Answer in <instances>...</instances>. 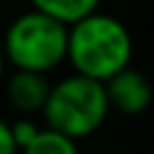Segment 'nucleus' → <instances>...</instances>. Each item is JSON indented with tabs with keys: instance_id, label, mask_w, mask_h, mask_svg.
I'll return each instance as SVG.
<instances>
[{
	"instance_id": "4",
	"label": "nucleus",
	"mask_w": 154,
	"mask_h": 154,
	"mask_svg": "<svg viewBox=\"0 0 154 154\" xmlns=\"http://www.w3.org/2000/svg\"><path fill=\"white\" fill-rule=\"evenodd\" d=\"M106 89V99H108V108L118 111L120 116L135 118L142 116L152 101H154V87L149 82V77L137 70V67H123L120 72H116L111 79L103 82Z\"/></svg>"
},
{
	"instance_id": "2",
	"label": "nucleus",
	"mask_w": 154,
	"mask_h": 154,
	"mask_svg": "<svg viewBox=\"0 0 154 154\" xmlns=\"http://www.w3.org/2000/svg\"><path fill=\"white\" fill-rule=\"evenodd\" d=\"M41 113L46 128L79 142L106 123L111 108L101 82L82 75H67L51 84Z\"/></svg>"
},
{
	"instance_id": "1",
	"label": "nucleus",
	"mask_w": 154,
	"mask_h": 154,
	"mask_svg": "<svg viewBox=\"0 0 154 154\" xmlns=\"http://www.w3.org/2000/svg\"><path fill=\"white\" fill-rule=\"evenodd\" d=\"M132 51L135 46L128 26L113 14L96 10L67 26L65 63L72 65L75 75L103 84L130 65Z\"/></svg>"
},
{
	"instance_id": "7",
	"label": "nucleus",
	"mask_w": 154,
	"mask_h": 154,
	"mask_svg": "<svg viewBox=\"0 0 154 154\" xmlns=\"http://www.w3.org/2000/svg\"><path fill=\"white\" fill-rule=\"evenodd\" d=\"M22 154H79V147L67 135H60L51 128H41L36 140L24 147Z\"/></svg>"
},
{
	"instance_id": "5",
	"label": "nucleus",
	"mask_w": 154,
	"mask_h": 154,
	"mask_svg": "<svg viewBox=\"0 0 154 154\" xmlns=\"http://www.w3.org/2000/svg\"><path fill=\"white\" fill-rule=\"evenodd\" d=\"M48 91H51V82L46 75H38V72L14 70L5 82L7 103L17 113H24V116L41 113L48 99Z\"/></svg>"
},
{
	"instance_id": "9",
	"label": "nucleus",
	"mask_w": 154,
	"mask_h": 154,
	"mask_svg": "<svg viewBox=\"0 0 154 154\" xmlns=\"http://www.w3.org/2000/svg\"><path fill=\"white\" fill-rule=\"evenodd\" d=\"M0 154H19L14 140H12V130H10V123L0 118Z\"/></svg>"
},
{
	"instance_id": "6",
	"label": "nucleus",
	"mask_w": 154,
	"mask_h": 154,
	"mask_svg": "<svg viewBox=\"0 0 154 154\" xmlns=\"http://www.w3.org/2000/svg\"><path fill=\"white\" fill-rule=\"evenodd\" d=\"M29 2H31V10L43 12L58 22H63L65 26L96 12L101 5V0H29Z\"/></svg>"
},
{
	"instance_id": "10",
	"label": "nucleus",
	"mask_w": 154,
	"mask_h": 154,
	"mask_svg": "<svg viewBox=\"0 0 154 154\" xmlns=\"http://www.w3.org/2000/svg\"><path fill=\"white\" fill-rule=\"evenodd\" d=\"M5 67H7V60H5V55H2V51H0V79L5 77Z\"/></svg>"
},
{
	"instance_id": "3",
	"label": "nucleus",
	"mask_w": 154,
	"mask_h": 154,
	"mask_svg": "<svg viewBox=\"0 0 154 154\" xmlns=\"http://www.w3.org/2000/svg\"><path fill=\"white\" fill-rule=\"evenodd\" d=\"M2 55L14 70L48 75L65 63L67 26L38 10H26L5 29Z\"/></svg>"
},
{
	"instance_id": "8",
	"label": "nucleus",
	"mask_w": 154,
	"mask_h": 154,
	"mask_svg": "<svg viewBox=\"0 0 154 154\" xmlns=\"http://www.w3.org/2000/svg\"><path fill=\"white\" fill-rule=\"evenodd\" d=\"M10 130H12V140H14V144H17V149L22 152L24 147H29L34 140H36V135H38V123L34 120V118H19V120H14V123H10Z\"/></svg>"
}]
</instances>
